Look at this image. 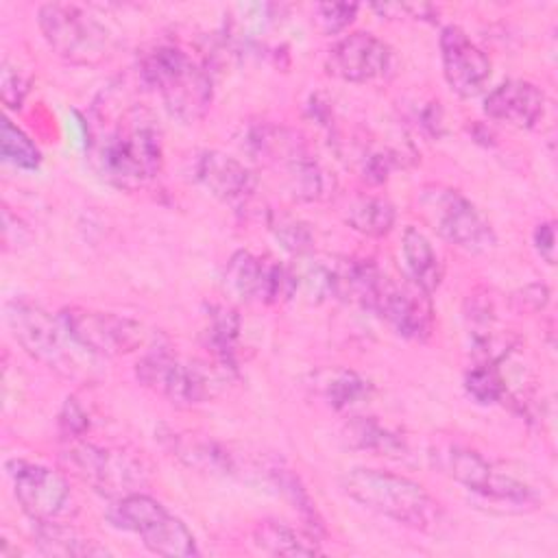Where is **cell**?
<instances>
[{
    "mask_svg": "<svg viewBox=\"0 0 558 558\" xmlns=\"http://www.w3.org/2000/svg\"><path fill=\"white\" fill-rule=\"evenodd\" d=\"M89 148L96 170L124 190L150 183L163 166L161 129L140 105L118 107L109 113L96 107Z\"/></svg>",
    "mask_w": 558,
    "mask_h": 558,
    "instance_id": "6da1fadb",
    "label": "cell"
},
{
    "mask_svg": "<svg viewBox=\"0 0 558 558\" xmlns=\"http://www.w3.org/2000/svg\"><path fill=\"white\" fill-rule=\"evenodd\" d=\"M140 78L157 92L166 111L183 124L201 120L214 98L209 72L183 48L174 44H157L142 52L137 63Z\"/></svg>",
    "mask_w": 558,
    "mask_h": 558,
    "instance_id": "7a4b0ae2",
    "label": "cell"
},
{
    "mask_svg": "<svg viewBox=\"0 0 558 558\" xmlns=\"http://www.w3.org/2000/svg\"><path fill=\"white\" fill-rule=\"evenodd\" d=\"M340 486L355 504L412 530L427 532L442 514L440 504L418 482L390 471L351 469L340 477Z\"/></svg>",
    "mask_w": 558,
    "mask_h": 558,
    "instance_id": "3957f363",
    "label": "cell"
},
{
    "mask_svg": "<svg viewBox=\"0 0 558 558\" xmlns=\"http://www.w3.org/2000/svg\"><path fill=\"white\" fill-rule=\"evenodd\" d=\"M4 312L13 338L33 360L63 377H78L85 373L92 353L72 338L61 316H52L37 301L24 296L11 299Z\"/></svg>",
    "mask_w": 558,
    "mask_h": 558,
    "instance_id": "277c9868",
    "label": "cell"
},
{
    "mask_svg": "<svg viewBox=\"0 0 558 558\" xmlns=\"http://www.w3.org/2000/svg\"><path fill=\"white\" fill-rule=\"evenodd\" d=\"M248 150L272 170H281L288 192L299 201H320L327 196L329 177L305 140L286 126L259 124L248 131Z\"/></svg>",
    "mask_w": 558,
    "mask_h": 558,
    "instance_id": "5b68a950",
    "label": "cell"
},
{
    "mask_svg": "<svg viewBox=\"0 0 558 558\" xmlns=\"http://www.w3.org/2000/svg\"><path fill=\"white\" fill-rule=\"evenodd\" d=\"M37 24L50 50L65 63L94 68L109 61L116 52L111 31L76 4H41Z\"/></svg>",
    "mask_w": 558,
    "mask_h": 558,
    "instance_id": "8992f818",
    "label": "cell"
},
{
    "mask_svg": "<svg viewBox=\"0 0 558 558\" xmlns=\"http://www.w3.org/2000/svg\"><path fill=\"white\" fill-rule=\"evenodd\" d=\"M414 207L418 216L449 244L469 253H486L497 238L484 214L458 190L427 183L416 190Z\"/></svg>",
    "mask_w": 558,
    "mask_h": 558,
    "instance_id": "52a82bcc",
    "label": "cell"
},
{
    "mask_svg": "<svg viewBox=\"0 0 558 558\" xmlns=\"http://www.w3.org/2000/svg\"><path fill=\"white\" fill-rule=\"evenodd\" d=\"M107 519L113 527L142 536L146 549L157 556H198L196 538L187 525L144 490L116 499L107 512Z\"/></svg>",
    "mask_w": 558,
    "mask_h": 558,
    "instance_id": "ba28073f",
    "label": "cell"
},
{
    "mask_svg": "<svg viewBox=\"0 0 558 558\" xmlns=\"http://www.w3.org/2000/svg\"><path fill=\"white\" fill-rule=\"evenodd\" d=\"M61 464L96 493L111 499L142 493L150 482L148 466L133 453L83 440H70L61 453Z\"/></svg>",
    "mask_w": 558,
    "mask_h": 558,
    "instance_id": "9c48e42d",
    "label": "cell"
},
{
    "mask_svg": "<svg viewBox=\"0 0 558 558\" xmlns=\"http://www.w3.org/2000/svg\"><path fill=\"white\" fill-rule=\"evenodd\" d=\"M135 375L144 388L179 408L205 403L214 399L222 386L218 368H209L196 360L179 357L168 349H155L146 353L137 362Z\"/></svg>",
    "mask_w": 558,
    "mask_h": 558,
    "instance_id": "30bf717a",
    "label": "cell"
},
{
    "mask_svg": "<svg viewBox=\"0 0 558 558\" xmlns=\"http://www.w3.org/2000/svg\"><path fill=\"white\" fill-rule=\"evenodd\" d=\"M434 464L440 469V473L484 499L517 506L519 510L534 508L536 504L530 486L514 480L512 475L495 471L490 462H486L477 451L469 447H447L436 453Z\"/></svg>",
    "mask_w": 558,
    "mask_h": 558,
    "instance_id": "8fae6325",
    "label": "cell"
},
{
    "mask_svg": "<svg viewBox=\"0 0 558 558\" xmlns=\"http://www.w3.org/2000/svg\"><path fill=\"white\" fill-rule=\"evenodd\" d=\"M7 473L20 508L35 523H63L72 514V490L59 471L39 462L9 460Z\"/></svg>",
    "mask_w": 558,
    "mask_h": 558,
    "instance_id": "7c38bea8",
    "label": "cell"
},
{
    "mask_svg": "<svg viewBox=\"0 0 558 558\" xmlns=\"http://www.w3.org/2000/svg\"><path fill=\"white\" fill-rule=\"evenodd\" d=\"M59 316L72 338L92 355L120 357L137 351L146 342V327L122 314L70 305Z\"/></svg>",
    "mask_w": 558,
    "mask_h": 558,
    "instance_id": "4fadbf2b",
    "label": "cell"
},
{
    "mask_svg": "<svg viewBox=\"0 0 558 558\" xmlns=\"http://www.w3.org/2000/svg\"><path fill=\"white\" fill-rule=\"evenodd\" d=\"M371 310L408 340L425 342L434 333V305L429 292L410 279L401 281L384 275Z\"/></svg>",
    "mask_w": 558,
    "mask_h": 558,
    "instance_id": "5bb4252c",
    "label": "cell"
},
{
    "mask_svg": "<svg viewBox=\"0 0 558 558\" xmlns=\"http://www.w3.org/2000/svg\"><path fill=\"white\" fill-rule=\"evenodd\" d=\"M395 50L373 33H351L327 52V72L347 83H379L392 74Z\"/></svg>",
    "mask_w": 558,
    "mask_h": 558,
    "instance_id": "9a60e30c",
    "label": "cell"
},
{
    "mask_svg": "<svg viewBox=\"0 0 558 558\" xmlns=\"http://www.w3.org/2000/svg\"><path fill=\"white\" fill-rule=\"evenodd\" d=\"M440 61L447 85L462 98L480 94L490 78V59L456 24L440 31Z\"/></svg>",
    "mask_w": 558,
    "mask_h": 558,
    "instance_id": "2e32d148",
    "label": "cell"
},
{
    "mask_svg": "<svg viewBox=\"0 0 558 558\" xmlns=\"http://www.w3.org/2000/svg\"><path fill=\"white\" fill-rule=\"evenodd\" d=\"M194 179L218 201L227 205L246 203L257 187L251 168L220 150H201L194 159Z\"/></svg>",
    "mask_w": 558,
    "mask_h": 558,
    "instance_id": "e0dca14e",
    "label": "cell"
},
{
    "mask_svg": "<svg viewBox=\"0 0 558 558\" xmlns=\"http://www.w3.org/2000/svg\"><path fill=\"white\" fill-rule=\"evenodd\" d=\"M484 111L495 122L532 129L543 118L545 94L532 81L508 78L488 92Z\"/></svg>",
    "mask_w": 558,
    "mask_h": 558,
    "instance_id": "ac0fdd59",
    "label": "cell"
},
{
    "mask_svg": "<svg viewBox=\"0 0 558 558\" xmlns=\"http://www.w3.org/2000/svg\"><path fill=\"white\" fill-rule=\"evenodd\" d=\"M163 445L172 456H177L183 464L205 473H233L235 462L233 456L218 442L209 438H198L194 434H177L170 432L163 436Z\"/></svg>",
    "mask_w": 558,
    "mask_h": 558,
    "instance_id": "d6986e66",
    "label": "cell"
},
{
    "mask_svg": "<svg viewBox=\"0 0 558 558\" xmlns=\"http://www.w3.org/2000/svg\"><path fill=\"white\" fill-rule=\"evenodd\" d=\"M401 257L410 281L421 286L425 292H434L442 281V262L434 251L432 242L416 227H408L401 235Z\"/></svg>",
    "mask_w": 558,
    "mask_h": 558,
    "instance_id": "ffe728a7",
    "label": "cell"
},
{
    "mask_svg": "<svg viewBox=\"0 0 558 558\" xmlns=\"http://www.w3.org/2000/svg\"><path fill=\"white\" fill-rule=\"evenodd\" d=\"M205 347L211 351L222 371H235L238 366V338L240 316L227 305H209L205 325Z\"/></svg>",
    "mask_w": 558,
    "mask_h": 558,
    "instance_id": "44dd1931",
    "label": "cell"
},
{
    "mask_svg": "<svg viewBox=\"0 0 558 558\" xmlns=\"http://www.w3.org/2000/svg\"><path fill=\"white\" fill-rule=\"evenodd\" d=\"M257 549L270 556H318V538L312 532L294 530L277 521H259L253 530Z\"/></svg>",
    "mask_w": 558,
    "mask_h": 558,
    "instance_id": "7402d4cb",
    "label": "cell"
},
{
    "mask_svg": "<svg viewBox=\"0 0 558 558\" xmlns=\"http://www.w3.org/2000/svg\"><path fill=\"white\" fill-rule=\"evenodd\" d=\"M395 205L381 196H357L344 209V222L366 238L388 235L395 227Z\"/></svg>",
    "mask_w": 558,
    "mask_h": 558,
    "instance_id": "603a6c76",
    "label": "cell"
},
{
    "mask_svg": "<svg viewBox=\"0 0 558 558\" xmlns=\"http://www.w3.org/2000/svg\"><path fill=\"white\" fill-rule=\"evenodd\" d=\"M344 440L360 451H371L373 456L399 458L405 453V440L401 434L381 425L375 418H353L344 427Z\"/></svg>",
    "mask_w": 558,
    "mask_h": 558,
    "instance_id": "cb8c5ba5",
    "label": "cell"
},
{
    "mask_svg": "<svg viewBox=\"0 0 558 558\" xmlns=\"http://www.w3.org/2000/svg\"><path fill=\"white\" fill-rule=\"evenodd\" d=\"M316 386H318L320 397L333 410H349V408L366 401L373 392V386H371L368 379H364L355 371H347V368L327 371L318 379Z\"/></svg>",
    "mask_w": 558,
    "mask_h": 558,
    "instance_id": "d4e9b609",
    "label": "cell"
},
{
    "mask_svg": "<svg viewBox=\"0 0 558 558\" xmlns=\"http://www.w3.org/2000/svg\"><path fill=\"white\" fill-rule=\"evenodd\" d=\"M37 547L48 556H107L109 549L98 541L81 536L63 523H46L37 530Z\"/></svg>",
    "mask_w": 558,
    "mask_h": 558,
    "instance_id": "484cf974",
    "label": "cell"
},
{
    "mask_svg": "<svg viewBox=\"0 0 558 558\" xmlns=\"http://www.w3.org/2000/svg\"><path fill=\"white\" fill-rule=\"evenodd\" d=\"M264 262L262 257L253 255L251 251H235L225 268V286L231 294L251 301L259 299L262 292V277H264Z\"/></svg>",
    "mask_w": 558,
    "mask_h": 558,
    "instance_id": "4316f807",
    "label": "cell"
},
{
    "mask_svg": "<svg viewBox=\"0 0 558 558\" xmlns=\"http://www.w3.org/2000/svg\"><path fill=\"white\" fill-rule=\"evenodd\" d=\"M270 473V480L272 484L281 490V495L288 499V504L301 514V519L310 525V532L316 536L318 532H323V519L312 501V497L307 495V490L303 488L301 480L288 471V469H281V466H270L268 469Z\"/></svg>",
    "mask_w": 558,
    "mask_h": 558,
    "instance_id": "83f0119b",
    "label": "cell"
},
{
    "mask_svg": "<svg viewBox=\"0 0 558 558\" xmlns=\"http://www.w3.org/2000/svg\"><path fill=\"white\" fill-rule=\"evenodd\" d=\"M464 390L477 403H497L506 397V379L499 371V362L480 360L464 375Z\"/></svg>",
    "mask_w": 558,
    "mask_h": 558,
    "instance_id": "f1b7e54d",
    "label": "cell"
},
{
    "mask_svg": "<svg viewBox=\"0 0 558 558\" xmlns=\"http://www.w3.org/2000/svg\"><path fill=\"white\" fill-rule=\"evenodd\" d=\"M0 155L7 163H11L20 170H35L41 163V153H39L37 144L11 120L2 122Z\"/></svg>",
    "mask_w": 558,
    "mask_h": 558,
    "instance_id": "f546056e",
    "label": "cell"
},
{
    "mask_svg": "<svg viewBox=\"0 0 558 558\" xmlns=\"http://www.w3.org/2000/svg\"><path fill=\"white\" fill-rule=\"evenodd\" d=\"M299 290V279H296V270H292L290 266H283L275 259H266L264 262V277H262V292H259V301L268 303V305H277V303H286L290 301Z\"/></svg>",
    "mask_w": 558,
    "mask_h": 558,
    "instance_id": "4dcf8cb0",
    "label": "cell"
},
{
    "mask_svg": "<svg viewBox=\"0 0 558 558\" xmlns=\"http://www.w3.org/2000/svg\"><path fill=\"white\" fill-rule=\"evenodd\" d=\"M270 229H272L275 238L281 242V246L294 255H305L314 244L310 225L299 218L275 216L270 222Z\"/></svg>",
    "mask_w": 558,
    "mask_h": 558,
    "instance_id": "1f68e13d",
    "label": "cell"
},
{
    "mask_svg": "<svg viewBox=\"0 0 558 558\" xmlns=\"http://www.w3.org/2000/svg\"><path fill=\"white\" fill-rule=\"evenodd\" d=\"M357 15V4L353 2H320L314 7V24L325 35L342 33Z\"/></svg>",
    "mask_w": 558,
    "mask_h": 558,
    "instance_id": "d6a6232c",
    "label": "cell"
},
{
    "mask_svg": "<svg viewBox=\"0 0 558 558\" xmlns=\"http://www.w3.org/2000/svg\"><path fill=\"white\" fill-rule=\"evenodd\" d=\"M0 89H2V100L9 109H20L31 89V76L24 74L17 68V63H13L9 57H4V61H2Z\"/></svg>",
    "mask_w": 558,
    "mask_h": 558,
    "instance_id": "836d02e7",
    "label": "cell"
},
{
    "mask_svg": "<svg viewBox=\"0 0 558 558\" xmlns=\"http://www.w3.org/2000/svg\"><path fill=\"white\" fill-rule=\"evenodd\" d=\"M89 427V418L76 397H68L59 412V429L65 438L78 440Z\"/></svg>",
    "mask_w": 558,
    "mask_h": 558,
    "instance_id": "e575fe53",
    "label": "cell"
},
{
    "mask_svg": "<svg viewBox=\"0 0 558 558\" xmlns=\"http://www.w3.org/2000/svg\"><path fill=\"white\" fill-rule=\"evenodd\" d=\"M373 9L390 20H418V22H436L438 9L432 4H410V2H388V4H373Z\"/></svg>",
    "mask_w": 558,
    "mask_h": 558,
    "instance_id": "d590c367",
    "label": "cell"
},
{
    "mask_svg": "<svg viewBox=\"0 0 558 558\" xmlns=\"http://www.w3.org/2000/svg\"><path fill=\"white\" fill-rule=\"evenodd\" d=\"M547 301H549V290L545 283H527L512 294V305L519 312H530V314L543 310Z\"/></svg>",
    "mask_w": 558,
    "mask_h": 558,
    "instance_id": "8d00e7d4",
    "label": "cell"
},
{
    "mask_svg": "<svg viewBox=\"0 0 558 558\" xmlns=\"http://www.w3.org/2000/svg\"><path fill=\"white\" fill-rule=\"evenodd\" d=\"M534 248H536V253L547 264L556 262V231H554V222H541L534 229Z\"/></svg>",
    "mask_w": 558,
    "mask_h": 558,
    "instance_id": "74e56055",
    "label": "cell"
}]
</instances>
